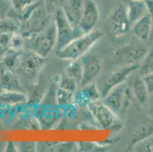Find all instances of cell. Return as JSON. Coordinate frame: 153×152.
I'll list each match as a JSON object with an SVG mask.
<instances>
[{
	"mask_svg": "<svg viewBox=\"0 0 153 152\" xmlns=\"http://www.w3.org/2000/svg\"><path fill=\"white\" fill-rule=\"evenodd\" d=\"M70 61L65 69V75L76 80L79 85L82 77V62L81 58Z\"/></svg>",
	"mask_w": 153,
	"mask_h": 152,
	"instance_id": "603a6c76",
	"label": "cell"
},
{
	"mask_svg": "<svg viewBox=\"0 0 153 152\" xmlns=\"http://www.w3.org/2000/svg\"><path fill=\"white\" fill-rule=\"evenodd\" d=\"M152 136H153V122L142 124L133 132L132 136L131 147L134 148L140 142Z\"/></svg>",
	"mask_w": 153,
	"mask_h": 152,
	"instance_id": "44dd1931",
	"label": "cell"
},
{
	"mask_svg": "<svg viewBox=\"0 0 153 152\" xmlns=\"http://www.w3.org/2000/svg\"><path fill=\"white\" fill-rule=\"evenodd\" d=\"M54 22L56 27V50H61L85 33L79 26H74L69 22L62 8L54 14Z\"/></svg>",
	"mask_w": 153,
	"mask_h": 152,
	"instance_id": "5b68a950",
	"label": "cell"
},
{
	"mask_svg": "<svg viewBox=\"0 0 153 152\" xmlns=\"http://www.w3.org/2000/svg\"><path fill=\"white\" fill-rule=\"evenodd\" d=\"M59 116V106L56 101V90L53 85L44 94L42 100L37 103L34 110V116L41 125V128L50 129L53 125Z\"/></svg>",
	"mask_w": 153,
	"mask_h": 152,
	"instance_id": "3957f363",
	"label": "cell"
},
{
	"mask_svg": "<svg viewBox=\"0 0 153 152\" xmlns=\"http://www.w3.org/2000/svg\"><path fill=\"white\" fill-rule=\"evenodd\" d=\"M140 75L142 77L153 74V46L148 50L146 55L145 56L140 65Z\"/></svg>",
	"mask_w": 153,
	"mask_h": 152,
	"instance_id": "d4e9b609",
	"label": "cell"
},
{
	"mask_svg": "<svg viewBox=\"0 0 153 152\" xmlns=\"http://www.w3.org/2000/svg\"><path fill=\"white\" fill-rule=\"evenodd\" d=\"M15 50H24V37L21 33H15L11 40L9 48Z\"/></svg>",
	"mask_w": 153,
	"mask_h": 152,
	"instance_id": "f546056e",
	"label": "cell"
},
{
	"mask_svg": "<svg viewBox=\"0 0 153 152\" xmlns=\"http://www.w3.org/2000/svg\"><path fill=\"white\" fill-rule=\"evenodd\" d=\"M78 146L79 151L81 152H104L110 149V146L107 144L101 145L91 142H79Z\"/></svg>",
	"mask_w": 153,
	"mask_h": 152,
	"instance_id": "484cf974",
	"label": "cell"
},
{
	"mask_svg": "<svg viewBox=\"0 0 153 152\" xmlns=\"http://www.w3.org/2000/svg\"><path fill=\"white\" fill-rule=\"evenodd\" d=\"M0 89L2 91L19 92L27 94L26 90L15 72L2 69L0 72Z\"/></svg>",
	"mask_w": 153,
	"mask_h": 152,
	"instance_id": "5bb4252c",
	"label": "cell"
},
{
	"mask_svg": "<svg viewBox=\"0 0 153 152\" xmlns=\"http://www.w3.org/2000/svg\"><path fill=\"white\" fill-rule=\"evenodd\" d=\"M100 20V11L94 0H85L79 26L85 33L94 30Z\"/></svg>",
	"mask_w": 153,
	"mask_h": 152,
	"instance_id": "30bf717a",
	"label": "cell"
},
{
	"mask_svg": "<svg viewBox=\"0 0 153 152\" xmlns=\"http://www.w3.org/2000/svg\"><path fill=\"white\" fill-rule=\"evenodd\" d=\"M73 97L74 94L67 90L58 88L56 90V101L59 107H62L68 104H72L73 102Z\"/></svg>",
	"mask_w": 153,
	"mask_h": 152,
	"instance_id": "4316f807",
	"label": "cell"
},
{
	"mask_svg": "<svg viewBox=\"0 0 153 152\" xmlns=\"http://www.w3.org/2000/svg\"><path fill=\"white\" fill-rule=\"evenodd\" d=\"M148 50L144 47L123 45L115 52L114 60L120 65H130L139 63L146 55Z\"/></svg>",
	"mask_w": 153,
	"mask_h": 152,
	"instance_id": "9c48e42d",
	"label": "cell"
},
{
	"mask_svg": "<svg viewBox=\"0 0 153 152\" xmlns=\"http://www.w3.org/2000/svg\"><path fill=\"white\" fill-rule=\"evenodd\" d=\"M22 50H15L12 49H8L5 53L2 60L0 63L3 65L4 69L11 70L15 72V70L19 67V60H20V55Z\"/></svg>",
	"mask_w": 153,
	"mask_h": 152,
	"instance_id": "7402d4cb",
	"label": "cell"
},
{
	"mask_svg": "<svg viewBox=\"0 0 153 152\" xmlns=\"http://www.w3.org/2000/svg\"><path fill=\"white\" fill-rule=\"evenodd\" d=\"M132 100V90L130 87H126L124 91V97H123V107H122V112H126L127 109L129 108L131 103Z\"/></svg>",
	"mask_w": 153,
	"mask_h": 152,
	"instance_id": "836d02e7",
	"label": "cell"
},
{
	"mask_svg": "<svg viewBox=\"0 0 153 152\" xmlns=\"http://www.w3.org/2000/svg\"><path fill=\"white\" fill-rule=\"evenodd\" d=\"M58 84H59V88L67 90V91L73 93V94L77 90L78 85H79L76 80L68 77L66 75L61 77L60 81Z\"/></svg>",
	"mask_w": 153,
	"mask_h": 152,
	"instance_id": "83f0119b",
	"label": "cell"
},
{
	"mask_svg": "<svg viewBox=\"0 0 153 152\" xmlns=\"http://www.w3.org/2000/svg\"><path fill=\"white\" fill-rule=\"evenodd\" d=\"M7 50H8V49H5L4 47H2V46H0V62L2 60V59H3Z\"/></svg>",
	"mask_w": 153,
	"mask_h": 152,
	"instance_id": "ab89813d",
	"label": "cell"
},
{
	"mask_svg": "<svg viewBox=\"0 0 153 152\" xmlns=\"http://www.w3.org/2000/svg\"><path fill=\"white\" fill-rule=\"evenodd\" d=\"M37 0H9L12 9L16 12H22L26 7L34 3Z\"/></svg>",
	"mask_w": 153,
	"mask_h": 152,
	"instance_id": "4dcf8cb0",
	"label": "cell"
},
{
	"mask_svg": "<svg viewBox=\"0 0 153 152\" xmlns=\"http://www.w3.org/2000/svg\"><path fill=\"white\" fill-rule=\"evenodd\" d=\"M135 149L140 151L153 152V136L147 138L146 139L140 142L134 147Z\"/></svg>",
	"mask_w": 153,
	"mask_h": 152,
	"instance_id": "1f68e13d",
	"label": "cell"
},
{
	"mask_svg": "<svg viewBox=\"0 0 153 152\" xmlns=\"http://www.w3.org/2000/svg\"><path fill=\"white\" fill-rule=\"evenodd\" d=\"M151 114L152 115V116H153V107H152V109L151 110Z\"/></svg>",
	"mask_w": 153,
	"mask_h": 152,
	"instance_id": "60d3db41",
	"label": "cell"
},
{
	"mask_svg": "<svg viewBox=\"0 0 153 152\" xmlns=\"http://www.w3.org/2000/svg\"><path fill=\"white\" fill-rule=\"evenodd\" d=\"M135 36L141 41H146L149 39L153 29V24L151 16L149 13L134 23L132 26Z\"/></svg>",
	"mask_w": 153,
	"mask_h": 152,
	"instance_id": "ac0fdd59",
	"label": "cell"
},
{
	"mask_svg": "<svg viewBox=\"0 0 153 152\" xmlns=\"http://www.w3.org/2000/svg\"><path fill=\"white\" fill-rule=\"evenodd\" d=\"M104 35V32L100 30H94L89 33H84L62 49L56 50V55L63 60H73L82 58Z\"/></svg>",
	"mask_w": 153,
	"mask_h": 152,
	"instance_id": "6da1fadb",
	"label": "cell"
},
{
	"mask_svg": "<svg viewBox=\"0 0 153 152\" xmlns=\"http://www.w3.org/2000/svg\"><path fill=\"white\" fill-rule=\"evenodd\" d=\"M11 8H12L9 0H0V15H1V19H2V15L8 13Z\"/></svg>",
	"mask_w": 153,
	"mask_h": 152,
	"instance_id": "d590c367",
	"label": "cell"
},
{
	"mask_svg": "<svg viewBox=\"0 0 153 152\" xmlns=\"http://www.w3.org/2000/svg\"><path fill=\"white\" fill-rule=\"evenodd\" d=\"M28 100L27 94L19 92L2 91L0 93V108L12 107L16 104L26 103Z\"/></svg>",
	"mask_w": 153,
	"mask_h": 152,
	"instance_id": "d6986e66",
	"label": "cell"
},
{
	"mask_svg": "<svg viewBox=\"0 0 153 152\" xmlns=\"http://www.w3.org/2000/svg\"><path fill=\"white\" fill-rule=\"evenodd\" d=\"M145 2L146 4L147 8H148V13L151 16L153 24V0H145Z\"/></svg>",
	"mask_w": 153,
	"mask_h": 152,
	"instance_id": "f35d334b",
	"label": "cell"
},
{
	"mask_svg": "<svg viewBox=\"0 0 153 152\" xmlns=\"http://www.w3.org/2000/svg\"><path fill=\"white\" fill-rule=\"evenodd\" d=\"M19 151L34 152L37 151V143L34 142H23L16 143Z\"/></svg>",
	"mask_w": 153,
	"mask_h": 152,
	"instance_id": "d6a6232c",
	"label": "cell"
},
{
	"mask_svg": "<svg viewBox=\"0 0 153 152\" xmlns=\"http://www.w3.org/2000/svg\"><path fill=\"white\" fill-rule=\"evenodd\" d=\"M0 72H1V69H0Z\"/></svg>",
	"mask_w": 153,
	"mask_h": 152,
	"instance_id": "7bdbcfd3",
	"label": "cell"
},
{
	"mask_svg": "<svg viewBox=\"0 0 153 152\" xmlns=\"http://www.w3.org/2000/svg\"><path fill=\"white\" fill-rule=\"evenodd\" d=\"M5 151L8 152H15L19 151L17 147V144L13 142H9L6 144V148H5Z\"/></svg>",
	"mask_w": 153,
	"mask_h": 152,
	"instance_id": "74e56055",
	"label": "cell"
},
{
	"mask_svg": "<svg viewBox=\"0 0 153 152\" xmlns=\"http://www.w3.org/2000/svg\"><path fill=\"white\" fill-rule=\"evenodd\" d=\"M125 88L126 87L123 84H122L112 89L107 95L103 97V99L101 100L107 107H109L111 110L117 114L122 110Z\"/></svg>",
	"mask_w": 153,
	"mask_h": 152,
	"instance_id": "9a60e30c",
	"label": "cell"
},
{
	"mask_svg": "<svg viewBox=\"0 0 153 152\" xmlns=\"http://www.w3.org/2000/svg\"><path fill=\"white\" fill-rule=\"evenodd\" d=\"M143 78L145 83H146V85L147 88H148L149 94H152L153 93V74L146 75V76H144V77Z\"/></svg>",
	"mask_w": 153,
	"mask_h": 152,
	"instance_id": "8d00e7d4",
	"label": "cell"
},
{
	"mask_svg": "<svg viewBox=\"0 0 153 152\" xmlns=\"http://www.w3.org/2000/svg\"><path fill=\"white\" fill-rule=\"evenodd\" d=\"M122 2L126 5L129 20L132 26L133 24L148 13V8L145 1L122 0Z\"/></svg>",
	"mask_w": 153,
	"mask_h": 152,
	"instance_id": "2e32d148",
	"label": "cell"
},
{
	"mask_svg": "<svg viewBox=\"0 0 153 152\" xmlns=\"http://www.w3.org/2000/svg\"><path fill=\"white\" fill-rule=\"evenodd\" d=\"M136 1H145V0H136Z\"/></svg>",
	"mask_w": 153,
	"mask_h": 152,
	"instance_id": "b9f144b4",
	"label": "cell"
},
{
	"mask_svg": "<svg viewBox=\"0 0 153 152\" xmlns=\"http://www.w3.org/2000/svg\"><path fill=\"white\" fill-rule=\"evenodd\" d=\"M85 2V0H68L67 3L62 8L69 22L74 26H79Z\"/></svg>",
	"mask_w": 153,
	"mask_h": 152,
	"instance_id": "e0dca14e",
	"label": "cell"
},
{
	"mask_svg": "<svg viewBox=\"0 0 153 152\" xmlns=\"http://www.w3.org/2000/svg\"><path fill=\"white\" fill-rule=\"evenodd\" d=\"M44 2L47 10L51 15H54L56 11L63 8L68 0H44Z\"/></svg>",
	"mask_w": 153,
	"mask_h": 152,
	"instance_id": "f1b7e54d",
	"label": "cell"
},
{
	"mask_svg": "<svg viewBox=\"0 0 153 152\" xmlns=\"http://www.w3.org/2000/svg\"><path fill=\"white\" fill-rule=\"evenodd\" d=\"M56 46V27L55 22L39 33L24 37V50H31L47 58Z\"/></svg>",
	"mask_w": 153,
	"mask_h": 152,
	"instance_id": "7a4b0ae2",
	"label": "cell"
},
{
	"mask_svg": "<svg viewBox=\"0 0 153 152\" xmlns=\"http://www.w3.org/2000/svg\"><path fill=\"white\" fill-rule=\"evenodd\" d=\"M53 15L46 8L44 0L30 14V16L21 23L20 33L23 37H28L34 33H39L47 28L53 22Z\"/></svg>",
	"mask_w": 153,
	"mask_h": 152,
	"instance_id": "8992f818",
	"label": "cell"
},
{
	"mask_svg": "<svg viewBox=\"0 0 153 152\" xmlns=\"http://www.w3.org/2000/svg\"><path fill=\"white\" fill-rule=\"evenodd\" d=\"M139 68H140V64L136 63L133 64V65H126V66L122 68L121 69H120V70L117 71V72H113L110 75V77L108 78V80L106 81V83H105L104 87H103L102 92H101L102 97L107 95L114 87H117V86L124 83L125 81L127 79V78L133 72L139 69Z\"/></svg>",
	"mask_w": 153,
	"mask_h": 152,
	"instance_id": "7c38bea8",
	"label": "cell"
},
{
	"mask_svg": "<svg viewBox=\"0 0 153 152\" xmlns=\"http://www.w3.org/2000/svg\"><path fill=\"white\" fill-rule=\"evenodd\" d=\"M108 30L116 37L126 35L132 28L126 6L123 2L117 6L110 14L108 19Z\"/></svg>",
	"mask_w": 153,
	"mask_h": 152,
	"instance_id": "52a82bcc",
	"label": "cell"
},
{
	"mask_svg": "<svg viewBox=\"0 0 153 152\" xmlns=\"http://www.w3.org/2000/svg\"><path fill=\"white\" fill-rule=\"evenodd\" d=\"M101 96L96 84L91 83L75 92L73 102L77 107H87L91 102L100 100Z\"/></svg>",
	"mask_w": 153,
	"mask_h": 152,
	"instance_id": "4fadbf2b",
	"label": "cell"
},
{
	"mask_svg": "<svg viewBox=\"0 0 153 152\" xmlns=\"http://www.w3.org/2000/svg\"><path fill=\"white\" fill-rule=\"evenodd\" d=\"M87 108L92 115L96 124L101 129L118 132L123 128V122L118 114L111 110L101 100L91 102Z\"/></svg>",
	"mask_w": 153,
	"mask_h": 152,
	"instance_id": "277c9868",
	"label": "cell"
},
{
	"mask_svg": "<svg viewBox=\"0 0 153 152\" xmlns=\"http://www.w3.org/2000/svg\"><path fill=\"white\" fill-rule=\"evenodd\" d=\"M82 62V77L79 85L81 87L91 84L101 71V61L94 56H85L81 58Z\"/></svg>",
	"mask_w": 153,
	"mask_h": 152,
	"instance_id": "8fae6325",
	"label": "cell"
},
{
	"mask_svg": "<svg viewBox=\"0 0 153 152\" xmlns=\"http://www.w3.org/2000/svg\"><path fill=\"white\" fill-rule=\"evenodd\" d=\"M46 59L31 50H23L20 55L19 68L27 79L35 80L44 69Z\"/></svg>",
	"mask_w": 153,
	"mask_h": 152,
	"instance_id": "ba28073f",
	"label": "cell"
},
{
	"mask_svg": "<svg viewBox=\"0 0 153 152\" xmlns=\"http://www.w3.org/2000/svg\"><path fill=\"white\" fill-rule=\"evenodd\" d=\"M21 24L19 21H16L10 16L4 17L0 19V33H20Z\"/></svg>",
	"mask_w": 153,
	"mask_h": 152,
	"instance_id": "cb8c5ba5",
	"label": "cell"
},
{
	"mask_svg": "<svg viewBox=\"0 0 153 152\" xmlns=\"http://www.w3.org/2000/svg\"><path fill=\"white\" fill-rule=\"evenodd\" d=\"M13 35L14 34L10 33H0V46L5 49H9Z\"/></svg>",
	"mask_w": 153,
	"mask_h": 152,
	"instance_id": "e575fe53",
	"label": "cell"
},
{
	"mask_svg": "<svg viewBox=\"0 0 153 152\" xmlns=\"http://www.w3.org/2000/svg\"><path fill=\"white\" fill-rule=\"evenodd\" d=\"M133 92L135 97L140 105H145L149 97V92L142 76H137L134 80L133 85Z\"/></svg>",
	"mask_w": 153,
	"mask_h": 152,
	"instance_id": "ffe728a7",
	"label": "cell"
}]
</instances>
